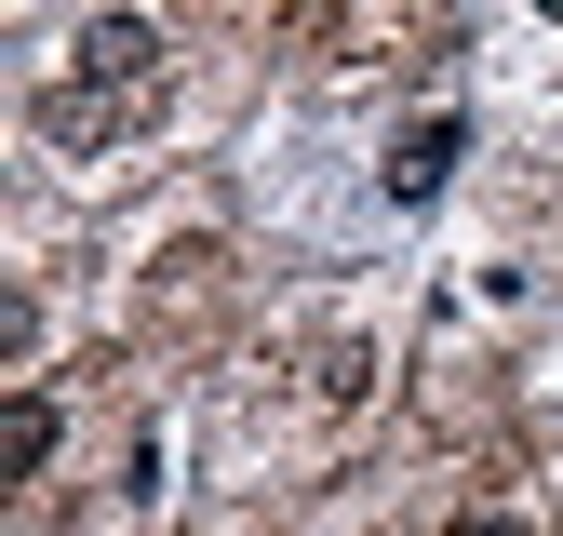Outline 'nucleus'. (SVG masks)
Listing matches in <instances>:
<instances>
[{
    "label": "nucleus",
    "instance_id": "obj_1",
    "mask_svg": "<svg viewBox=\"0 0 563 536\" xmlns=\"http://www.w3.org/2000/svg\"><path fill=\"white\" fill-rule=\"evenodd\" d=\"M148 94H162V27H148V14H95V27H81V81L41 94V134L95 148V134L148 121Z\"/></svg>",
    "mask_w": 563,
    "mask_h": 536
},
{
    "label": "nucleus",
    "instance_id": "obj_2",
    "mask_svg": "<svg viewBox=\"0 0 563 536\" xmlns=\"http://www.w3.org/2000/svg\"><path fill=\"white\" fill-rule=\"evenodd\" d=\"M456 161H470V121H456V108H430V121H402V134H389L376 188H389L402 215H416V201H443V188H456Z\"/></svg>",
    "mask_w": 563,
    "mask_h": 536
},
{
    "label": "nucleus",
    "instance_id": "obj_3",
    "mask_svg": "<svg viewBox=\"0 0 563 536\" xmlns=\"http://www.w3.org/2000/svg\"><path fill=\"white\" fill-rule=\"evenodd\" d=\"M0 456H14V483L54 456V389H14V443H0Z\"/></svg>",
    "mask_w": 563,
    "mask_h": 536
},
{
    "label": "nucleus",
    "instance_id": "obj_4",
    "mask_svg": "<svg viewBox=\"0 0 563 536\" xmlns=\"http://www.w3.org/2000/svg\"><path fill=\"white\" fill-rule=\"evenodd\" d=\"M443 536H537V523H510V510H470V523H443Z\"/></svg>",
    "mask_w": 563,
    "mask_h": 536
},
{
    "label": "nucleus",
    "instance_id": "obj_5",
    "mask_svg": "<svg viewBox=\"0 0 563 536\" xmlns=\"http://www.w3.org/2000/svg\"><path fill=\"white\" fill-rule=\"evenodd\" d=\"M537 14H550V27H563V0H537Z\"/></svg>",
    "mask_w": 563,
    "mask_h": 536
}]
</instances>
